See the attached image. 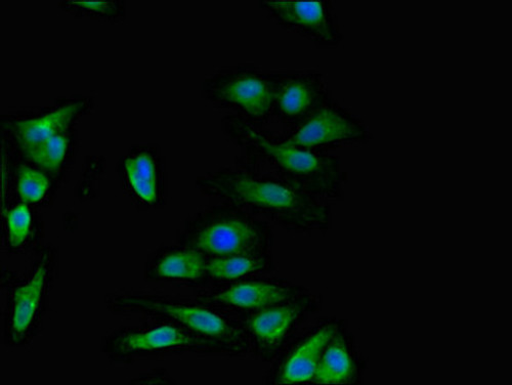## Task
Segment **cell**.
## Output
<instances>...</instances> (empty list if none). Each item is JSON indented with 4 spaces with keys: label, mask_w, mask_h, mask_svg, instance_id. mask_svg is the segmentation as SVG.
<instances>
[{
    "label": "cell",
    "mask_w": 512,
    "mask_h": 385,
    "mask_svg": "<svg viewBox=\"0 0 512 385\" xmlns=\"http://www.w3.org/2000/svg\"><path fill=\"white\" fill-rule=\"evenodd\" d=\"M196 188L205 196L234 204L287 232L326 233L332 205L278 177L235 161L200 177Z\"/></svg>",
    "instance_id": "cell-1"
},
{
    "label": "cell",
    "mask_w": 512,
    "mask_h": 385,
    "mask_svg": "<svg viewBox=\"0 0 512 385\" xmlns=\"http://www.w3.org/2000/svg\"><path fill=\"white\" fill-rule=\"evenodd\" d=\"M222 130L240 151L236 162L266 171L330 203L344 199L347 173L336 154L290 145L272 127L230 114L223 118Z\"/></svg>",
    "instance_id": "cell-2"
},
{
    "label": "cell",
    "mask_w": 512,
    "mask_h": 385,
    "mask_svg": "<svg viewBox=\"0 0 512 385\" xmlns=\"http://www.w3.org/2000/svg\"><path fill=\"white\" fill-rule=\"evenodd\" d=\"M107 304L114 313L172 321L212 342L222 356L249 357L248 342L237 317L197 297L124 293L110 295Z\"/></svg>",
    "instance_id": "cell-3"
},
{
    "label": "cell",
    "mask_w": 512,
    "mask_h": 385,
    "mask_svg": "<svg viewBox=\"0 0 512 385\" xmlns=\"http://www.w3.org/2000/svg\"><path fill=\"white\" fill-rule=\"evenodd\" d=\"M178 244L203 253L207 259L247 252L273 251L274 226L250 212L221 201L191 216Z\"/></svg>",
    "instance_id": "cell-4"
},
{
    "label": "cell",
    "mask_w": 512,
    "mask_h": 385,
    "mask_svg": "<svg viewBox=\"0 0 512 385\" xmlns=\"http://www.w3.org/2000/svg\"><path fill=\"white\" fill-rule=\"evenodd\" d=\"M280 69L245 63L223 67L201 84V97L252 124L270 126Z\"/></svg>",
    "instance_id": "cell-5"
},
{
    "label": "cell",
    "mask_w": 512,
    "mask_h": 385,
    "mask_svg": "<svg viewBox=\"0 0 512 385\" xmlns=\"http://www.w3.org/2000/svg\"><path fill=\"white\" fill-rule=\"evenodd\" d=\"M134 327H123L104 340L103 351L118 363L137 359L179 356L184 354L220 355L212 342L184 327L164 319H152Z\"/></svg>",
    "instance_id": "cell-6"
},
{
    "label": "cell",
    "mask_w": 512,
    "mask_h": 385,
    "mask_svg": "<svg viewBox=\"0 0 512 385\" xmlns=\"http://www.w3.org/2000/svg\"><path fill=\"white\" fill-rule=\"evenodd\" d=\"M320 307V298L310 291L292 301L237 317L248 342L249 358L270 365Z\"/></svg>",
    "instance_id": "cell-7"
},
{
    "label": "cell",
    "mask_w": 512,
    "mask_h": 385,
    "mask_svg": "<svg viewBox=\"0 0 512 385\" xmlns=\"http://www.w3.org/2000/svg\"><path fill=\"white\" fill-rule=\"evenodd\" d=\"M275 132L285 143L327 153L366 145L372 140L364 120L333 97L301 123L289 130Z\"/></svg>",
    "instance_id": "cell-8"
},
{
    "label": "cell",
    "mask_w": 512,
    "mask_h": 385,
    "mask_svg": "<svg viewBox=\"0 0 512 385\" xmlns=\"http://www.w3.org/2000/svg\"><path fill=\"white\" fill-rule=\"evenodd\" d=\"M308 292L310 290L303 285L264 275L212 284L198 291L195 297L239 317L292 301Z\"/></svg>",
    "instance_id": "cell-9"
},
{
    "label": "cell",
    "mask_w": 512,
    "mask_h": 385,
    "mask_svg": "<svg viewBox=\"0 0 512 385\" xmlns=\"http://www.w3.org/2000/svg\"><path fill=\"white\" fill-rule=\"evenodd\" d=\"M258 8L280 28L311 41L319 50H336L345 38L330 0H260Z\"/></svg>",
    "instance_id": "cell-10"
},
{
    "label": "cell",
    "mask_w": 512,
    "mask_h": 385,
    "mask_svg": "<svg viewBox=\"0 0 512 385\" xmlns=\"http://www.w3.org/2000/svg\"><path fill=\"white\" fill-rule=\"evenodd\" d=\"M345 323L331 317L320 319L309 327H303L270 364L264 383L269 385L312 384L328 341Z\"/></svg>",
    "instance_id": "cell-11"
},
{
    "label": "cell",
    "mask_w": 512,
    "mask_h": 385,
    "mask_svg": "<svg viewBox=\"0 0 512 385\" xmlns=\"http://www.w3.org/2000/svg\"><path fill=\"white\" fill-rule=\"evenodd\" d=\"M324 74L317 69H280L270 126L286 131L332 98Z\"/></svg>",
    "instance_id": "cell-12"
},
{
    "label": "cell",
    "mask_w": 512,
    "mask_h": 385,
    "mask_svg": "<svg viewBox=\"0 0 512 385\" xmlns=\"http://www.w3.org/2000/svg\"><path fill=\"white\" fill-rule=\"evenodd\" d=\"M54 264L53 251L47 250L27 280L11 284L6 320L10 345L22 346L34 334L44 313Z\"/></svg>",
    "instance_id": "cell-13"
},
{
    "label": "cell",
    "mask_w": 512,
    "mask_h": 385,
    "mask_svg": "<svg viewBox=\"0 0 512 385\" xmlns=\"http://www.w3.org/2000/svg\"><path fill=\"white\" fill-rule=\"evenodd\" d=\"M365 367L356 338L345 323L328 341L312 384H360Z\"/></svg>",
    "instance_id": "cell-14"
},
{
    "label": "cell",
    "mask_w": 512,
    "mask_h": 385,
    "mask_svg": "<svg viewBox=\"0 0 512 385\" xmlns=\"http://www.w3.org/2000/svg\"><path fill=\"white\" fill-rule=\"evenodd\" d=\"M125 181L134 196L147 207H159L166 200V178L160 151L142 146L125 157Z\"/></svg>",
    "instance_id": "cell-15"
},
{
    "label": "cell",
    "mask_w": 512,
    "mask_h": 385,
    "mask_svg": "<svg viewBox=\"0 0 512 385\" xmlns=\"http://www.w3.org/2000/svg\"><path fill=\"white\" fill-rule=\"evenodd\" d=\"M206 256L177 244L158 249L147 265V278L153 281L198 284L205 282Z\"/></svg>",
    "instance_id": "cell-16"
},
{
    "label": "cell",
    "mask_w": 512,
    "mask_h": 385,
    "mask_svg": "<svg viewBox=\"0 0 512 385\" xmlns=\"http://www.w3.org/2000/svg\"><path fill=\"white\" fill-rule=\"evenodd\" d=\"M87 108L88 104L81 101L63 106L44 116L17 121L12 126V134L26 152L50 138L63 135Z\"/></svg>",
    "instance_id": "cell-17"
},
{
    "label": "cell",
    "mask_w": 512,
    "mask_h": 385,
    "mask_svg": "<svg viewBox=\"0 0 512 385\" xmlns=\"http://www.w3.org/2000/svg\"><path fill=\"white\" fill-rule=\"evenodd\" d=\"M276 271L273 251L247 252L207 259L205 282L222 284Z\"/></svg>",
    "instance_id": "cell-18"
},
{
    "label": "cell",
    "mask_w": 512,
    "mask_h": 385,
    "mask_svg": "<svg viewBox=\"0 0 512 385\" xmlns=\"http://www.w3.org/2000/svg\"><path fill=\"white\" fill-rule=\"evenodd\" d=\"M68 139L65 135L55 136L25 152L37 166L50 173H56L65 160Z\"/></svg>",
    "instance_id": "cell-19"
},
{
    "label": "cell",
    "mask_w": 512,
    "mask_h": 385,
    "mask_svg": "<svg viewBox=\"0 0 512 385\" xmlns=\"http://www.w3.org/2000/svg\"><path fill=\"white\" fill-rule=\"evenodd\" d=\"M50 189L49 179L41 171L22 166L18 173V192L25 203H37Z\"/></svg>",
    "instance_id": "cell-20"
},
{
    "label": "cell",
    "mask_w": 512,
    "mask_h": 385,
    "mask_svg": "<svg viewBox=\"0 0 512 385\" xmlns=\"http://www.w3.org/2000/svg\"><path fill=\"white\" fill-rule=\"evenodd\" d=\"M63 8L75 15L102 18L119 19L124 15V5L120 2H66Z\"/></svg>",
    "instance_id": "cell-21"
},
{
    "label": "cell",
    "mask_w": 512,
    "mask_h": 385,
    "mask_svg": "<svg viewBox=\"0 0 512 385\" xmlns=\"http://www.w3.org/2000/svg\"><path fill=\"white\" fill-rule=\"evenodd\" d=\"M31 212L26 203L16 205L7 216L8 240L12 247L22 246L31 230Z\"/></svg>",
    "instance_id": "cell-22"
},
{
    "label": "cell",
    "mask_w": 512,
    "mask_h": 385,
    "mask_svg": "<svg viewBox=\"0 0 512 385\" xmlns=\"http://www.w3.org/2000/svg\"><path fill=\"white\" fill-rule=\"evenodd\" d=\"M134 384H175L176 380L165 369H156L140 375L132 381Z\"/></svg>",
    "instance_id": "cell-23"
}]
</instances>
